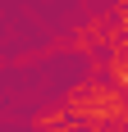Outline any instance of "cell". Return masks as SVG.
Wrapping results in <instances>:
<instances>
[{
  "instance_id": "cell-3",
  "label": "cell",
  "mask_w": 128,
  "mask_h": 132,
  "mask_svg": "<svg viewBox=\"0 0 128 132\" xmlns=\"http://www.w3.org/2000/svg\"><path fill=\"white\" fill-rule=\"evenodd\" d=\"M0 68H5V59H0Z\"/></svg>"
},
{
  "instance_id": "cell-2",
  "label": "cell",
  "mask_w": 128,
  "mask_h": 132,
  "mask_svg": "<svg viewBox=\"0 0 128 132\" xmlns=\"http://www.w3.org/2000/svg\"><path fill=\"white\" fill-rule=\"evenodd\" d=\"M51 132H96V128H82V123L69 119V123H60V128H51Z\"/></svg>"
},
{
  "instance_id": "cell-1",
  "label": "cell",
  "mask_w": 128,
  "mask_h": 132,
  "mask_svg": "<svg viewBox=\"0 0 128 132\" xmlns=\"http://www.w3.org/2000/svg\"><path fill=\"white\" fill-rule=\"evenodd\" d=\"M60 123H69V114H64L60 100H51V105H41L37 114H32V128L37 132H51V128H60Z\"/></svg>"
}]
</instances>
